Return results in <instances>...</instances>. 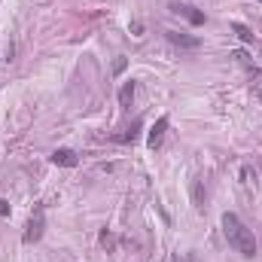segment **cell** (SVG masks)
I'll list each match as a JSON object with an SVG mask.
<instances>
[{"instance_id":"6da1fadb","label":"cell","mask_w":262,"mask_h":262,"mask_svg":"<svg viewBox=\"0 0 262 262\" xmlns=\"http://www.w3.org/2000/svg\"><path fill=\"white\" fill-rule=\"evenodd\" d=\"M223 232H226V241H229V247H235L241 256H256V238H253V232L235 217V213H223Z\"/></svg>"},{"instance_id":"7a4b0ae2","label":"cell","mask_w":262,"mask_h":262,"mask_svg":"<svg viewBox=\"0 0 262 262\" xmlns=\"http://www.w3.org/2000/svg\"><path fill=\"white\" fill-rule=\"evenodd\" d=\"M168 9H171L174 15H183L186 21H192V25H204V12L195 9V6H189V3H171Z\"/></svg>"},{"instance_id":"3957f363","label":"cell","mask_w":262,"mask_h":262,"mask_svg":"<svg viewBox=\"0 0 262 262\" xmlns=\"http://www.w3.org/2000/svg\"><path fill=\"white\" fill-rule=\"evenodd\" d=\"M43 229H46V220H43V210H37V217H31L28 229H25V244H34L43 238Z\"/></svg>"},{"instance_id":"277c9868","label":"cell","mask_w":262,"mask_h":262,"mask_svg":"<svg viewBox=\"0 0 262 262\" xmlns=\"http://www.w3.org/2000/svg\"><path fill=\"white\" fill-rule=\"evenodd\" d=\"M165 37H168L174 46H180V49H198L201 46L198 37H189V34H180V31H165Z\"/></svg>"},{"instance_id":"5b68a950","label":"cell","mask_w":262,"mask_h":262,"mask_svg":"<svg viewBox=\"0 0 262 262\" xmlns=\"http://www.w3.org/2000/svg\"><path fill=\"white\" fill-rule=\"evenodd\" d=\"M165 131H168V116H162L159 122H156V125L150 128V137H147V144H150L153 150H156V147L162 144V137H165Z\"/></svg>"},{"instance_id":"8992f818","label":"cell","mask_w":262,"mask_h":262,"mask_svg":"<svg viewBox=\"0 0 262 262\" xmlns=\"http://www.w3.org/2000/svg\"><path fill=\"white\" fill-rule=\"evenodd\" d=\"M52 162L61 165V168H77V162H80V159H77L74 150H55V153H52Z\"/></svg>"},{"instance_id":"52a82bcc","label":"cell","mask_w":262,"mask_h":262,"mask_svg":"<svg viewBox=\"0 0 262 262\" xmlns=\"http://www.w3.org/2000/svg\"><path fill=\"white\" fill-rule=\"evenodd\" d=\"M134 80H128L122 88H119V104H122V107H131V101H134Z\"/></svg>"},{"instance_id":"ba28073f","label":"cell","mask_w":262,"mask_h":262,"mask_svg":"<svg viewBox=\"0 0 262 262\" xmlns=\"http://www.w3.org/2000/svg\"><path fill=\"white\" fill-rule=\"evenodd\" d=\"M232 31H235L238 37H241L244 43H253V40H256V37H253V31H250L247 25H241V21H235V25H232Z\"/></svg>"},{"instance_id":"9c48e42d","label":"cell","mask_w":262,"mask_h":262,"mask_svg":"<svg viewBox=\"0 0 262 262\" xmlns=\"http://www.w3.org/2000/svg\"><path fill=\"white\" fill-rule=\"evenodd\" d=\"M101 247L104 250H116V235L113 232H107V229L101 232Z\"/></svg>"},{"instance_id":"30bf717a","label":"cell","mask_w":262,"mask_h":262,"mask_svg":"<svg viewBox=\"0 0 262 262\" xmlns=\"http://www.w3.org/2000/svg\"><path fill=\"white\" fill-rule=\"evenodd\" d=\"M232 58H235V61H238V64H244V67H247V70H250V74H256V64H250V58H247V52H235V55H232Z\"/></svg>"},{"instance_id":"8fae6325","label":"cell","mask_w":262,"mask_h":262,"mask_svg":"<svg viewBox=\"0 0 262 262\" xmlns=\"http://www.w3.org/2000/svg\"><path fill=\"white\" fill-rule=\"evenodd\" d=\"M192 198H195V207L201 210V207H204V201H201V180L192 183Z\"/></svg>"},{"instance_id":"7c38bea8","label":"cell","mask_w":262,"mask_h":262,"mask_svg":"<svg viewBox=\"0 0 262 262\" xmlns=\"http://www.w3.org/2000/svg\"><path fill=\"white\" fill-rule=\"evenodd\" d=\"M137 128H140V125H134V128H128L125 134H119L116 140H122V144H128V140H134V137H137Z\"/></svg>"},{"instance_id":"4fadbf2b","label":"cell","mask_w":262,"mask_h":262,"mask_svg":"<svg viewBox=\"0 0 262 262\" xmlns=\"http://www.w3.org/2000/svg\"><path fill=\"white\" fill-rule=\"evenodd\" d=\"M241 177H244V186H250V183H256V174H253L250 168H244V171H241Z\"/></svg>"},{"instance_id":"5bb4252c","label":"cell","mask_w":262,"mask_h":262,"mask_svg":"<svg viewBox=\"0 0 262 262\" xmlns=\"http://www.w3.org/2000/svg\"><path fill=\"white\" fill-rule=\"evenodd\" d=\"M0 217H9V201L0 198Z\"/></svg>"},{"instance_id":"9a60e30c","label":"cell","mask_w":262,"mask_h":262,"mask_svg":"<svg viewBox=\"0 0 262 262\" xmlns=\"http://www.w3.org/2000/svg\"><path fill=\"white\" fill-rule=\"evenodd\" d=\"M131 34L140 37V34H144V25H140V21H134V25H131Z\"/></svg>"},{"instance_id":"2e32d148","label":"cell","mask_w":262,"mask_h":262,"mask_svg":"<svg viewBox=\"0 0 262 262\" xmlns=\"http://www.w3.org/2000/svg\"><path fill=\"white\" fill-rule=\"evenodd\" d=\"M256 94H259V101H262V88H259V91H256Z\"/></svg>"},{"instance_id":"e0dca14e","label":"cell","mask_w":262,"mask_h":262,"mask_svg":"<svg viewBox=\"0 0 262 262\" xmlns=\"http://www.w3.org/2000/svg\"><path fill=\"white\" fill-rule=\"evenodd\" d=\"M259 3H262V0H259Z\"/></svg>"}]
</instances>
